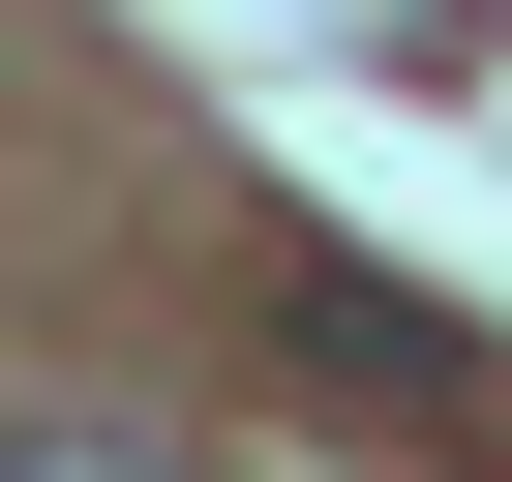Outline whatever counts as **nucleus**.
<instances>
[{
    "instance_id": "obj_1",
    "label": "nucleus",
    "mask_w": 512,
    "mask_h": 482,
    "mask_svg": "<svg viewBox=\"0 0 512 482\" xmlns=\"http://www.w3.org/2000/svg\"><path fill=\"white\" fill-rule=\"evenodd\" d=\"M0 482H181V452H121V422H31V452H0Z\"/></svg>"
}]
</instances>
